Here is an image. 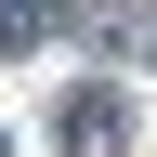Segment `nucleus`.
<instances>
[{
    "label": "nucleus",
    "instance_id": "1",
    "mask_svg": "<svg viewBox=\"0 0 157 157\" xmlns=\"http://www.w3.org/2000/svg\"><path fill=\"white\" fill-rule=\"evenodd\" d=\"M52 144L66 157H131V92L118 78H78L66 105H52Z\"/></svg>",
    "mask_w": 157,
    "mask_h": 157
},
{
    "label": "nucleus",
    "instance_id": "2",
    "mask_svg": "<svg viewBox=\"0 0 157 157\" xmlns=\"http://www.w3.org/2000/svg\"><path fill=\"white\" fill-rule=\"evenodd\" d=\"M52 26H78V0H13V13H0V52H26V39H52Z\"/></svg>",
    "mask_w": 157,
    "mask_h": 157
},
{
    "label": "nucleus",
    "instance_id": "3",
    "mask_svg": "<svg viewBox=\"0 0 157 157\" xmlns=\"http://www.w3.org/2000/svg\"><path fill=\"white\" fill-rule=\"evenodd\" d=\"M0 157H13V144H0Z\"/></svg>",
    "mask_w": 157,
    "mask_h": 157
}]
</instances>
